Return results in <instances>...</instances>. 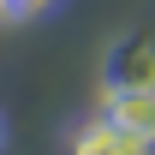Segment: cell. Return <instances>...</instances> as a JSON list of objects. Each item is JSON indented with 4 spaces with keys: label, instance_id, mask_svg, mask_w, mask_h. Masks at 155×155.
<instances>
[{
    "label": "cell",
    "instance_id": "1",
    "mask_svg": "<svg viewBox=\"0 0 155 155\" xmlns=\"http://www.w3.org/2000/svg\"><path fill=\"white\" fill-rule=\"evenodd\" d=\"M101 119H114L137 143H155V90H101Z\"/></svg>",
    "mask_w": 155,
    "mask_h": 155
},
{
    "label": "cell",
    "instance_id": "2",
    "mask_svg": "<svg viewBox=\"0 0 155 155\" xmlns=\"http://www.w3.org/2000/svg\"><path fill=\"white\" fill-rule=\"evenodd\" d=\"M107 90H155V42H119L107 54Z\"/></svg>",
    "mask_w": 155,
    "mask_h": 155
},
{
    "label": "cell",
    "instance_id": "3",
    "mask_svg": "<svg viewBox=\"0 0 155 155\" xmlns=\"http://www.w3.org/2000/svg\"><path fill=\"white\" fill-rule=\"evenodd\" d=\"M72 155H155V143H137L131 131H119L114 119H90V125H78Z\"/></svg>",
    "mask_w": 155,
    "mask_h": 155
},
{
    "label": "cell",
    "instance_id": "4",
    "mask_svg": "<svg viewBox=\"0 0 155 155\" xmlns=\"http://www.w3.org/2000/svg\"><path fill=\"white\" fill-rule=\"evenodd\" d=\"M12 6V18H42V12H54L60 0H6Z\"/></svg>",
    "mask_w": 155,
    "mask_h": 155
},
{
    "label": "cell",
    "instance_id": "5",
    "mask_svg": "<svg viewBox=\"0 0 155 155\" xmlns=\"http://www.w3.org/2000/svg\"><path fill=\"white\" fill-rule=\"evenodd\" d=\"M0 18H12V6H6V0H0Z\"/></svg>",
    "mask_w": 155,
    "mask_h": 155
},
{
    "label": "cell",
    "instance_id": "6",
    "mask_svg": "<svg viewBox=\"0 0 155 155\" xmlns=\"http://www.w3.org/2000/svg\"><path fill=\"white\" fill-rule=\"evenodd\" d=\"M0 143H6V119H0Z\"/></svg>",
    "mask_w": 155,
    "mask_h": 155
}]
</instances>
